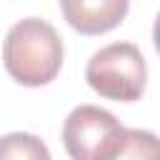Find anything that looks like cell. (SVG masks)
Masks as SVG:
<instances>
[{"mask_svg":"<svg viewBox=\"0 0 160 160\" xmlns=\"http://www.w3.org/2000/svg\"><path fill=\"white\" fill-rule=\"evenodd\" d=\"M2 62L20 85H45L60 72L62 40L48 20L25 18L8 30L2 42Z\"/></svg>","mask_w":160,"mask_h":160,"instance_id":"cell-1","label":"cell"},{"mask_svg":"<svg viewBox=\"0 0 160 160\" xmlns=\"http://www.w3.org/2000/svg\"><path fill=\"white\" fill-rule=\"evenodd\" d=\"M145 58L132 42H110L100 48L98 52H92L85 68L88 85L98 95L118 102L138 100L145 90Z\"/></svg>","mask_w":160,"mask_h":160,"instance_id":"cell-2","label":"cell"},{"mask_svg":"<svg viewBox=\"0 0 160 160\" xmlns=\"http://www.w3.org/2000/svg\"><path fill=\"white\" fill-rule=\"evenodd\" d=\"M120 120L98 108V105H78L62 125V145L72 160H110L125 138Z\"/></svg>","mask_w":160,"mask_h":160,"instance_id":"cell-3","label":"cell"},{"mask_svg":"<svg viewBox=\"0 0 160 160\" xmlns=\"http://www.w3.org/2000/svg\"><path fill=\"white\" fill-rule=\"evenodd\" d=\"M128 8H130L128 0H95V2L62 0L60 2V10H62L65 20L85 35H98V32H105V30L115 28L125 18Z\"/></svg>","mask_w":160,"mask_h":160,"instance_id":"cell-4","label":"cell"},{"mask_svg":"<svg viewBox=\"0 0 160 160\" xmlns=\"http://www.w3.org/2000/svg\"><path fill=\"white\" fill-rule=\"evenodd\" d=\"M0 160H50V150L32 132H8L0 138Z\"/></svg>","mask_w":160,"mask_h":160,"instance_id":"cell-5","label":"cell"},{"mask_svg":"<svg viewBox=\"0 0 160 160\" xmlns=\"http://www.w3.org/2000/svg\"><path fill=\"white\" fill-rule=\"evenodd\" d=\"M110 160H160V138L148 130L128 128L120 150Z\"/></svg>","mask_w":160,"mask_h":160,"instance_id":"cell-6","label":"cell"},{"mask_svg":"<svg viewBox=\"0 0 160 160\" xmlns=\"http://www.w3.org/2000/svg\"><path fill=\"white\" fill-rule=\"evenodd\" d=\"M152 40H155V50L160 52V12L155 18V28H152Z\"/></svg>","mask_w":160,"mask_h":160,"instance_id":"cell-7","label":"cell"}]
</instances>
